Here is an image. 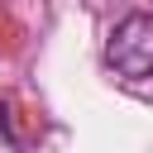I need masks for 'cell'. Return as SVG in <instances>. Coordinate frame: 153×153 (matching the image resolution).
<instances>
[{
    "label": "cell",
    "mask_w": 153,
    "mask_h": 153,
    "mask_svg": "<svg viewBox=\"0 0 153 153\" xmlns=\"http://www.w3.org/2000/svg\"><path fill=\"white\" fill-rule=\"evenodd\" d=\"M105 57L120 76H153V14H124L105 43Z\"/></svg>",
    "instance_id": "1"
}]
</instances>
